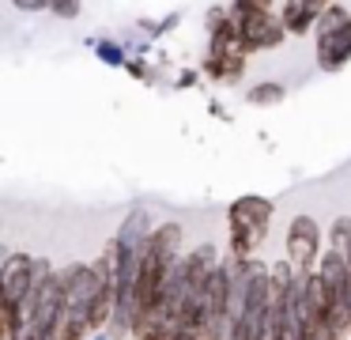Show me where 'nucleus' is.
I'll return each instance as SVG.
<instances>
[{"label": "nucleus", "instance_id": "obj_5", "mask_svg": "<svg viewBox=\"0 0 351 340\" xmlns=\"http://www.w3.org/2000/svg\"><path fill=\"white\" fill-rule=\"evenodd\" d=\"M325 234H321L317 219L298 212L287 219V231H283V261L295 272H317L321 257H325Z\"/></svg>", "mask_w": 351, "mask_h": 340}, {"label": "nucleus", "instance_id": "obj_4", "mask_svg": "<svg viewBox=\"0 0 351 340\" xmlns=\"http://www.w3.org/2000/svg\"><path fill=\"white\" fill-rule=\"evenodd\" d=\"M313 60L321 72H340L351 65V12L343 4H325L313 34Z\"/></svg>", "mask_w": 351, "mask_h": 340}, {"label": "nucleus", "instance_id": "obj_3", "mask_svg": "<svg viewBox=\"0 0 351 340\" xmlns=\"http://www.w3.org/2000/svg\"><path fill=\"white\" fill-rule=\"evenodd\" d=\"M230 8V23L238 30V45L242 53H261V49H276L283 45L287 30H283V19L276 8L261 4V0H238Z\"/></svg>", "mask_w": 351, "mask_h": 340}, {"label": "nucleus", "instance_id": "obj_11", "mask_svg": "<svg viewBox=\"0 0 351 340\" xmlns=\"http://www.w3.org/2000/svg\"><path fill=\"white\" fill-rule=\"evenodd\" d=\"M283 98H287V87H283L280 80H261V83H253V87H245V102L257 106V110H272Z\"/></svg>", "mask_w": 351, "mask_h": 340}, {"label": "nucleus", "instance_id": "obj_7", "mask_svg": "<svg viewBox=\"0 0 351 340\" xmlns=\"http://www.w3.org/2000/svg\"><path fill=\"white\" fill-rule=\"evenodd\" d=\"M38 276H42V257H31L23 249L4 253V264H0V299H4V310H16L34 291Z\"/></svg>", "mask_w": 351, "mask_h": 340}, {"label": "nucleus", "instance_id": "obj_2", "mask_svg": "<svg viewBox=\"0 0 351 340\" xmlns=\"http://www.w3.org/2000/svg\"><path fill=\"white\" fill-rule=\"evenodd\" d=\"M272 219H276V204L261 193H245V196H238V201H230V208H227L230 257L257 261V249L265 246Z\"/></svg>", "mask_w": 351, "mask_h": 340}, {"label": "nucleus", "instance_id": "obj_14", "mask_svg": "<svg viewBox=\"0 0 351 340\" xmlns=\"http://www.w3.org/2000/svg\"><path fill=\"white\" fill-rule=\"evenodd\" d=\"M19 12H49V8H53V4H49V0H19Z\"/></svg>", "mask_w": 351, "mask_h": 340}, {"label": "nucleus", "instance_id": "obj_12", "mask_svg": "<svg viewBox=\"0 0 351 340\" xmlns=\"http://www.w3.org/2000/svg\"><path fill=\"white\" fill-rule=\"evenodd\" d=\"M49 12H53L57 19H76V15L84 12V4H76V0H57V4L49 8Z\"/></svg>", "mask_w": 351, "mask_h": 340}, {"label": "nucleus", "instance_id": "obj_10", "mask_svg": "<svg viewBox=\"0 0 351 340\" xmlns=\"http://www.w3.org/2000/svg\"><path fill=\"white\" fill-rule=\"evenodd\" d=\"M91 53L102 60L106 68H129V60H132V53H129V45L121 42V38H91Z\"/></svg>", "mask_w": 351, "mask_h": 340}, {"label": "nucleus", "instance_id": "obj_15", "mask_svg": "<svg viewBox=\"0 0 351 340\" xmlns=\"http://www.w3.org/2000/svg\"><path fill=\"white\" fill-rule=\"evenodd\" d=\"M174 83H178V87H182V91H185V87H193V83H197V72H193V68H189V72H182V76H178Z\"/></svg>", "mask_w": 351, "mask_h": 340}, {"label": "nucleus", "instance_id": "obj_8", "mask_svg": "<svg viewBox=\"0 0 351 340\" xmlns=\"http://www.w3.org/2000/svg\"><path fill=\"white\" fill-rule=\"evenodd\" d=\"M276 12H280L283 30H287L291 38H302V34H317L325 4H317V0H287V4H280Z\"/></svg>", "mask_w": 351, "mask_h": 340}, {"label": "nucleus", "instance_id": "obj_1", "mask_svg": "<svg viewBox=\"0 0 351 340\" xmlns=\"http://www.w3.org/2000/svg\"><path fill=\"white\" fill-rule=\"evenodd\" d=\"M102 272L99 261H72L64 269V317H61V340H91V314L99 302Z\"/></svg>", "mask_w": 351, "mask_h": 340}, {"label": "nucleus", "instance_id": "obj_16", "mask_svg": "<svg viewBox=\"0 0 351 340\" xmlns=\"http://www.w3.org/2000/svg\"><path fill=\"white\" fill-rule=\"evenodd\" d=\"M91 340H110V332H95V337Z\"/></svg>", "mask_w": 351, "mask_h": 340}, {"label": "nucleus", "instance_id": "obj_13", "mask_svg": "<svg viewBox=\"0 0 351 340\" xmlns=\"http://www.w3.org/2000/svg\"><path fill=\"white\" fill-rule=\"evenodd\" d=\"M125 72H129L132 80H152V76H155V72H152V65H147V57H132Z\"/></svg>", "mask_w": 351, "mask_h": 340}, {"label": "nucleus", "instance_id": "obj_9", "mask_svg": "<svg viewBox=\"0 0 351 340\" xmlns=\"http://www.w3.org/2000/svg\"><path fill=\"white\" fill-rule=\"evenodd\" d=\"M200 72L212 76L215 83H238L245 76V57L242 53H234V57H204Z\"/></svg>", "mask_w": 351, "mask_h": 340}, {"label": "nucleus", "instance_id": "obj_6", "mask_svg": "<svg viewBox=\"0 0 351 340\" xmlns=\"http://www.w3.org/2000/svg\"><path fill=\"white\" fill-rule=\"evenodd\" d=\"M61 317H64V272L42 257V276L34 284V329L38 340H61Z\"/></svg>", "mask_w": 351, "mask_h": 340}]
</instances>
